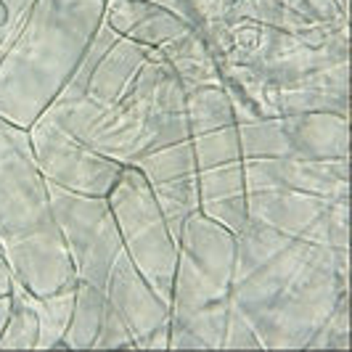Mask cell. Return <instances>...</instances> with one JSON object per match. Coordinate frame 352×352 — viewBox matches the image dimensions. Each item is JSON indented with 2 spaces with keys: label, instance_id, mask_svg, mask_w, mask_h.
Segmentation results:
<instances>
[{
  "label": "cell",
  "instance_id": "18",
  "mask_svg": "<svg viewBox=\"0 0 352 352\" xmlns=\"http://www.w3.org/2000/svg\"><path fill=\"white\" fill-rule=\"evenodd\" d=\"M0 350H37V316L30 302V292L14 281L11 313L0 334Z\"/></svg>",
  "mask_w": 352,
  "mask_h": 352
},
{
  "label": "cell",
  "instance_id": "2",
  "mask_svg": "<svg viewBox=\"0 0 352 352\" xmlns=\"http://www.w3.org/2000/svg\"><path fill=\"white\" fill-rule=\"evenodd\" d=\"M230 300L263 350H313L329 318L350 302V249L247 220L236 233Z\"/></svg>",
  "mask_w": 352,
  "mask_h": 352
},
{
  "label": "cell",
  "instance_id": "17",
  "mask_svg": "<svg viewBox=\"0 0 352 352\" xmlns=\"http://www.w3.org/2000/svg\"><path fill=\"white\" fill-rule=\"evenodd\" d=\"M74 292H77V283L43 297L30 294L37 316V350H64V334L69 329L72 310H74Z\"/></svg>",
  "mask_w": 352,
  "mask_h": 352
},
{
  "label": "cell",
  "instance_id": "3",
  "mask_svg": "<svg viewBox=\"0 0 352 352\" xmlns=\"http://www.w3.org/2000/svg\"><path fill=\"white\" fill-rule=\"evenodd\" d=\"M207 43L233 101L263 117L350 114V32L294 35L226 16Z\"/></svg>",
  "mask_w": 352,
  "mask_h": 352
},
{
  "label": "cell",
  "instance_id": "6",
  "mask_svg": "<svg viewBox=\"0 0 352 352\" xmlns=\"http://www.w3.org/2000/svg\"><path fill=\"white\" fill-rule=\"evenodd\" d=\"M236 233L194 212L177 233L170 294V350H223L233 313Z\"/></svg>",
  "mask_w": 352,
  "mask_h": 352
},
{
  "label": "cell",
  "instance_id": "11",
  "mask_svg": "<svg viewBox=\"0 0 352 352\" xmlns=\"http://www.w3.org/2000/svg\"><path fill=\"white\" fill-rule=\"evenodd\" d=\"M48 188L53 214L74 267V278L104 292L111 267L124 252L106 196L74 194L51 183Z\"/></svg>",
  "mask_w": 352,
  "mask_h": 352
},
{
  "label": "cell",
  "instance_id": "4",
  "mask_svg": "<svg viewBox=\"0 0 352 352\" xmlns=\"http://www.w3.org/2000/svg\"><path fill=\"white\" fill-rule=\"evenodd\" d=\"M106 0H35L0 58V120L30 130L67 88L104 24Z\"/></svg>",
  "mask_w": 352,
  "mask_h": 352
},
{
  "label": "cell",
  "instance_id": "19",
  "mask_svg": "<svg viewBox=\"0 0 352 352\" xmlns=\"http://www.w3.org/2000/svg\"><path fill=\"white\" fill-rule=\"evenodd\" d=\"M148 3H157L162 8L173 11L175 16L194 24L196 30H201L207 37L223 19L228 16L230 8L239 0H148Z\"/></svg>",
  "mask_w": 352,
  "mask_h": 352
},
{
  "label": "cell",
  "instance_id": "1",
  "mask_svg": "<svg viewBox=\"0 0 352 352\" xmlns=\"http://www.w3.org/2000/svg\"><path fill=\"white\" fill-rule=\"evenodd\" d=\"M40 120L122 167L188 141L186 88L175 69L106 21Z\"/></svg>",
  "mask_w": 352,
  "mask_h": 352
},
{
  "label": "cell",
  "instance_id": "14",
  "mask_svg": "<svg viewBox=\"0 0 352 352\" xmlns=\"http://www.w3.org/2000/svg\"><path fill=\"white\" fill-rule=\"evenodd\" d=\"M106 307L124 320L133 350H170V307L122 252L104 289Z\"/></svg>",
  "mask_w": 352,
  "mask_h": 352
},
{
  "label": "cell",
  "instance_id": "13",
  "mask_svg": "<svg viewBox=\"0 0 352 352\" xmlns=\"http://www.w3.org/2000/svg\"><path fill=\"white\" fill-rule=\"evenodd\" d=\"M30 141L43 177L51 186L74 194L106 196L122 173L120 162L90 151L88 146L74 141L72 135L45 120H37L30 127Z\"/></svg>",
  "mask_w": 352,
  "mask_h": 352
},
{
  "label": "cell",
  "instance_id": "15",
  "mask_svg": "<svg viewBox=\"0 0 352 352\" xmlns=\"http://www.w3.org/2000/svg\"><path fill=\"white\" fill-rule=\"evenodd\" d=\"M254 188L344 199L350 196V159H244V191Z\"/></svg>",
  "mask_w": 352,
  "mask_h": 352
},
{
  "label": "cell",
  "instance_id": "21",
  "mask_svg": "<svg viewBox=\"0 0 352 352\" xmlns=\"http://www.w3.org/2000/svg\"><path fill=\"white\" fill-rule=\"evenodd\" d=\"M8 313H11V294H0V334H3V329H6Z\"/></svg>",
  "mask_w": 352,
  "mask_h": 352
},
{
  "label": "cell",
  "instance_id": "5",
  "mask_svg": "<svg viewBox=\"0 0 352 352\" xmlns=\"http://www.w3.org/2000/svg\"><path fill=\"white\" fill-rule=\"evenodd\" d=\"M0 249L14 281L30 294L43 297L77 283L30 130L6 120H0Z\"/></svg>",
  "mask_w": 352,
  "mask_h": 352
},
{
  "label": "cell",
  "instance_id": "9",
  "mask_svg": "<svg viewBox=\"0 0 352 352\" xmlns=\"http://www.w3.org/2000/svg\"><path fill=\"white\" fill-rule=\"evenodd\" d=\"M230 106L241 159H350V114L263 117L233 98Z\"/></svg>",
  "mask_w": 352,
  "mask_h": 352
},
{
  "label": "cell",
  "instance_id": "12",
  "mask_svg": "<svg viewBox=\"0 0 352 352\" xmlns=\"http://www.w3.org/2000/svg\"><path fill=\"white\" fill-rule=\"evenodd\" d=\"M247 220L305 241L350 249V196L331 199L294 188H254L247 191Z\"/></svg>",
  "mask_w": 352,
  "mask_h": 352
},
{
  "label": "cell",
  "instance_id": "16",
  "mask_svg": "<svg viewBox=\"0 0 352 352\" xmlns=\"http://www.w3.org/2000/svg\"><path fill=\"white\" fill-rule=\"evenodd\" d=\"M106 316V297L101 289L77 281L74 292V310H72L69 329L64 334V350H93L101 334Z\"/></svg>",
  "mask_w": 352,
  "mask_h": 352
},
{
  "label": "cell",
  "instance_id": "20",
  "mask_svg": "<svg viewBox=\"0 0 352 352\" xmlns=\"http://www.w3.org/2000/svg\"><path fill=\"white\" fill-rule=\"evenodd\" d=\"M35 0H0V58L14 45Z\"/></svg>",
  "mask_w": 352,
  "mask_h": 352
},
{
  "label": "cell",
  "instance_id": "10",
  "mask_svg": "<svg viewBox=\"0 0 352 352\" xmlns=\"http://www.w3.org/2000/svg\"><path fill=\"white\" fill-rule=\"evenodd\" d=\"M104 21L120 35L157 51L180 77L183 88L220 80V67L201 30L148 0H106Z\"/></svg>",
  "mask_w": 352,
  "mask_h": 352
},
{
  "label": "cell",
  "instance_id": "7",
  "mask_svg": "<svg viewBox=\"0 0 352 352\" xmlns=\"http://www.w3.org/2000/svg\"><path fill=\"white\" fill-rule=\"evenodd\" d=\"M186 114L199 180V207L207 217L239 233L247 223L244 159L223 77L186 88Z\"/></svg>",
  "mask_w": 352,
  "mask_h": 352
},
{
  "label": "cell",
  "instance_id": "8",
  "mask_svg": "<svg viewBox=\"0 0 352 352\" xmlns=\"http://www.w3.org/2000/svg\"><path fill=\"white\" fill-rule=\"evenodd\" d=\"M106 201L114 214L127 257L159 294V300L170 305L177 241L164 220V212L159 207L148 180L143 177L141 170L122 167L117 183L106 194Z\"/></svg>",
  "mask_w": 352,
  "mask_h": 352
}]
</instances>
